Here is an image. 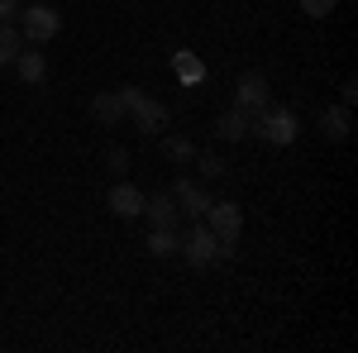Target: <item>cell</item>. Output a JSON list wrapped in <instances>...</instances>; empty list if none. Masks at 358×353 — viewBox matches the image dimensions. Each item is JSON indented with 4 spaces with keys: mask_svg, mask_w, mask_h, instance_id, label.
<instances>
[{
    "mask_svg": "<svg viewBox=\"0 0 358 353\" xmlns=\"http://www.w3.org/2000/svg\"><path fill=\"white\" fill-rule=\"evenodd\" d=\"M120 101H124V120H134L138 134H163L167 129V106L143 96L138 86H120Z\"/></svg>",
    "mask_w": 358,
    "mask_h": 353,
    "instance_id": "1",
    "label": "cell"
},
{
    "mask_svg": "<svg viewBox=\"0 0 358 353\" xmlns=\"http://www.w3.org/2000/svg\"><path fill=\"white\" fill-rule=\"evenodd\" d=\"M177 248H182V258H187L192 268H210L215 258H229V253H234V244H220L206 224H196V229H187V234H177Z\"/></svg>",
    "mask_w": 358,
    "mask_h": 353,
    "instance_id": "2",
    "label": "cell"
},
{
    "mask_svg": "<svg viewBox=\"0 0 358 353\" xmlns=\"http://www.w3.org/2000/svg\"><path fill=\"white\" fill-rule=\"evenodd\" d=\"M253 134L263 138V143L287 148V143L296 138V115H292L287 106H273V101H268V106L258 110V120H253Z\"/></svg>",
    "mask_w": 358,
    "mask_h": 353,
    "instance_id": "3",
    "label": "cell"
},
{
    "mask_svg": "<svg viewBox=\"0 0 358 353\" xmlns=\"http://www.w3.org/2000/svg\"><path fill=\"white\" fill-rule=\"evenodd\" d=\"M206 229L220 239V244H234L239 234H244V210L234 206V201H210V210H206Z\"/></svg>",
    "mask_w": 358,
    "mask_h": 353,
    "instance_id": "4",
    "label": "cell"
},
{
    "mask_svg": "<svg viewBox=\"0 0 358 353\" xmlns=\"http://www.w3.org/2000/svg\"><path fill=\"white\" fill-rule=\"evenodd\" d=\"M20 20H24V38L29 43H53L57 29H62V15H57L53 5H24Z\"/></svg>",
    "mask_w": 358,
    "mask_h": 353,
    "instance_id": "5",
    "label": "cell"
},
{
    "mask_svg": "<svg viewBox=\"0 0 358 353\" xmlns=\"http://www.w3.org/2000/svg\"><path fill=\"white\" fill-rule=\"evenodd\" d=\"M234 106L248 110V115H258V110L268 106V77H263V72H244L239 86H234Z\"/></svg>",
    "mask_w": 358,
    "mask_h": 353,
    "instance_id": "6",
    "label": "cell"
},
{
    "mask_svg": "<svg viewBox=\"0 0 358 353\" xmlns=\"http://www.w3.org/2000/svg\"><path fill=\"white\" fill-rule=\"evenodd\" d=\"M106 206H110L120 219H138L143 215V191L129 187V182H115V187L106 191Z\"/></svg>",
    "mask_w": 358,
    "mask_h": 353,
    "instance_id": "7",
    "label": "cell"
},
{
    "mask_svg": "<svg viewBox=\"0 0 358 353\" xmlns=\"http://www.w3.org/2000/svg\"><path fill=\"white\" fill-rule=\"evenodd\" d=\"M143 215L153 229H177V201H172V191H158V196H143Z\"/></svg>",
    "mask_w": 358,
    "mask_h": 353,
    "instance_id": "8",
    "label": "cell"
},
{
    "mask_svg": "<svg viewBox=\"0 0 358 353\" xmlns=\"http://www.w3.org/2000/svg\"><path fill=\"white\" fill-rule=\"evenodd\" d=\"M172 201H177L182 215H192V219H201L206 210H210V196L196 187V182H177V187H172Z\"/></svg>",
    "mask_w": 358,
    "mask_h": 353,
    "instance_id": "9",
    "label": "cell"
},
{
    "mask_svg": "<svg viewBox=\"0 0 358 353\" xmlns=\"http://www.w3.org/2000/svg\"><path fill=\"white\" fill-rule=\"evenodd\" d=\"M248 129H253V115L248 110H224L220 120H215V138H224V143H239V138H248Z\"/></svg>",
    "mask_w": 358,
    "mask_h": 353,
    "instance_id": "10",
    "label": "cell"
},
{
    "mask_svg": "<svg viewBox=\"0 0 358 353\" xmlns=\"http://www.w3.org/2000/svg\"><path fill=\"white\" fill-rule=\"evenodd\" d=\"M320 134L330 138V143H344V138L354 134V120H349V106H330V110H320Z\"/></svg>",
    "mask_w": 358,
    "mask_h": 353,
    "instance_id": "11",
    "label": "cell"
},
{
    "mask_svg": "<svg viewBox=\"0 0 358 353\" xmlns=\"http://www.w3.org/2000/svg\"><path fill=\"white\" fill-rule=\"evenodd\" d=\"M10 67L20 72V82H24V86H38L43 77H48V57H43V53H24V48H20V57H15Z\"/></svg>",
    "mask_w": 358,
    "mask_h": 353,
    "instance_id": "12",
    "label": "cell"
},
{
    "mask_svg": "<svg viewBox=\"0 0 358 353\" xmlns=\"http://www.w3.org/2000/svg\"><path fill=\"white\" fill-rule=\"evenodd\" d=\"M91 115L101 120V124H124V101H120V91H101L96 101H91Z\"/></svg>",
    "mask_w": 358,
    "mask_h": 353,
    "instance_id": "13",
    "label": "cell"
},
{
    "mask_svg": "<svg viewBox=\"0 0 358 353\" xmlns=\"http://www.w3.org/2000/svg\"><path fill=\"white\" fill-rule=\"evenodd\" d=\"M20 48H24V34L15 24H0V67H10L20 57Z\"/></svg>",
    "mask_w": 358,
    "mask_h": 353,
    "instance_id": "14",
    "label": "cell"
},
{
    "mask_svg": "<svg viewBox=\"0 0 358 353\" xmlns=\"http://www.w3.org/2000/svg\"><path fill=\"white\" fill-rule=\"evenodd\" d=\"M172 67H177V72H182V82H201V77H206V67H201V57H192V53H172Z\"/></svg>",
    "mask_w": 358,
    "mask_h": 353,
    "instance_id": "15",
    "label": "cell"
},
{
    "mask_svg": "<svg viewBox=\"0 0 358 353\" xmlns=\"http://www.w3.org/2000/svg\"><path fill=\"white\" fill-rule=\"evenodd\" d=\"M148 253L172 258V253H177V229H153V234H148Z\"/></svg>",
    "mask_w": 358,
    "mask_h": 353,
    "instance_id": "16",
    "label": "cell"
},
{
    "mask_svg": "<svg viewBox=\"0 0 358 353\" xmlns=\"http://www.w3.org/2000/svg\"><path fill=\"white\" fill-rule=\"evenodd\" d=\"M163 153L172 158V163H192V158H196V148H192V143H187L182 134H172V138H167V143H163Z\"/></svg>",
    "mask_w": 358,
    "mask_h": 353,
    "instance_id": "17",
    "label": "cell"
},
{
    "mask_svg": "<svg viewBox=\"0 0 358 353\" xmlns=\"http://www.w3.org/2000/svg\"><path fill=\"white\" fill-rule=\"evenodd\" d=\"M192 163L201 167V177H210V182H215V177H224V158H220V153H196Z\"/></svg>",
    "mask_w": 358,
    "mask_h": 353,
    "instance_id": "18",
    "label": "cell"
},
{
    "mask_svg": "<svg viewBox=\"0 0 358 353\" xmlns=\"http://www.w3.org/2000/svg\"><path fill=\"white\" fill-rule=\"evenodd\" d=\"M296 5H301V15H310V20H330L339 0H296Z\"/></svg>",
    "mask_w": 358,
    "mask_h": 353,
    "instance_id": "19",
    "label": "cell"
},
{
    "mask_svg": "<svg viewBox=\"0 0 358 353\" xmlns=\"http://www.w3.org/2000/svg\"><path fill=\"white\" fill-rule=\"evenodd\" d=\"M106 163H110V172H124V167H129V153H124V148H110Z\"/></svg>",
    "mask_w": 358,
    "mask_h": 353,
    "instance_id": "20",
    "label": "cell"
},
{
    "mask_svg": "<svg viewBox=\"0 0 358 353\" xmlns=\"http://www.w3.org/2000/svg\"><path fill=\"white\" fill-rule=\"evenodd\" d=\"M20 15V0H0V24H10Z\"/></svg>",
    "mask_w": 358,
    "mask_h": 353,
    "instance_id": "21",
    "label": "cell"
},
{
    "mask_svg": "<svg viewBox=\"0 0 358 353\" xmlns=\"http://www.w3.org/2000/svg\"><path fill=\"white\" fill-rule=\"evenodd\" d=\"M339 91H344V106H354V101H358V82H354V77H344Z\"/></svg>",
    "mask_w": 358,
    "mask_h": 353,
    "instance_id": "22",
    "label": "cell"
}]
</instances>
